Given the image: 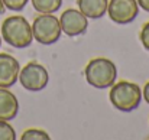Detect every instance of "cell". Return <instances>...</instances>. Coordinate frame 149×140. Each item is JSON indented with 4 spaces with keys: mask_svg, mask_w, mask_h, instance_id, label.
I'll list each match as a JSON object with an SVG mask.
<instances>
[{
    "mask_svg": "<svg viewBox=\"0 0 149 140\" xmlns=\"http://www.w3.org/2000/svg\"><path fill=\"white\" fill-rule=\"evenodd\" d=\"M110 103L120 111H133L139 107L142 100V91L138 84L129 81H120L110 88Z\"/></svg>",
    "mask_w": 149,
    "mask_h": 140,
    "instance_id": "obj_3",
    "label": "cell"
},
{
    "mask_svg": "<svg viewBox=\"0 0 149 140\" xmlns=\"http://www.w3.org/2000/svg\"><path fill=\"white\" fill-rule=\"evenodd\" d=\"M84 75L87 82L94 88H109L114 84L117 77V69L113 61L107 58H94L91 59L86 69Z\"/></svg>",
    "mask_w": 149,
    "mask_h": 140,
    "instance_id": "obj_2",
    "label": "cell"
},
{
    "mask_svg": "<svg viewBox=\"0 0 149 140\" xmlns=\"http://www.w3.org/2000/svg\"><path fill=\"white\" fill-rule=\"evenodd\" d=\"M62 4V0H32V6L39 13H55Z\"/></svg>",
    "mask_w": 149,
    "mask_h": 140,
    "instance_id": "obj_11",
    "label": "cell"
},
{
    "mask_svg": "<svg viewBox=\"0 0 149 140\" xmlns=\"http://www.w3.org/2000/svg\"><path fill=\"white\" fill-rule=\"evenodd\" d=\"M59 25L67 36H78L87 30L88 17H86L78 9H67L59 17Z\"/></svg>",
    "mask_w": 149,
    "mask_h": 140,
    "instance_id": "obj_7",
    "label": "cell"
},
{
    "mask_svg": "<svg viewBox=\"0 0 149 140\" xmlns=\"http://www.w3.org/2000/svg\"><path fill=\"white\" fill-rule=\"evenodd\" d=\"M78 10L90 19H100L107 12L109 0H77Z\"/></svg>",
    "mask_w": 149,
    "mask_h": 140,
    "instance_id": "obj_10",
    "label": "cell"
},
{
    "mask_svg": "<svg viewBox=\"0 0 149 140\" xmlns=\"http://www.w3.org/2000/svg\"><path fill=\"white\" fill-rule=\"evenodd\" d=\"M4 12V4H3V0H0V15H3Z\"/></svg>",
    "mask_w": 149,
    "mask_h": 140,
    "instance_id": "obj_18",
    "label": "cell"
},
{
    "mask_svg": "<svg viewBox=\"0 0 149 140\" xmlns=\"http://www.w3.org/2000/svg\"><path fill=\"white\" fill-rule=\"evenodd\" d=\"M61 25L59 19L55 17L52 13H41L33 19L32 23V33L33 39L42 45H52L61 36Z\"/></svg>",
    "mask_w": 149,
    "mask_h": 140,
    "instance_id": "obj_4",
    "label": "cell"
},
{
    "mask_svg": "<svg viewBox=\"0 0 149 140\" xmlns=\"http://www.w3.org/2000/svg\"><path fill=\"white\" fill-rule=\"evenodd\" d=\"M17 111H19V101L16 95L7 88L0 87V120L10 121L17 116Z\"/></svg>",
    "mask_w": 149,
    "mask_h": 140,
    "instance_id": "obj_9",
    "label": "cell"
},
{
    "mask_svg": "<svg viewBox=\"0 0 149 140\" xmlns=\"http://www.w3.org/2000/svg\"><path fill=\"white\" fill-rule=\"evenodd\" d=\"M29 0H3L4 7L10 9V10H22Z\"/></svg>",
    "mask_w": 149,
    "mask_h": 140,
    "instance_id": "obj_14",
    "label": "cell"
},
{
    "mask_svg": "<svg viewBox=\"0 0 149 140\" xmlns=\"http://www.w3.org/2000/svg\"><path fill=\"white\" fill-rule=\"evenodd\" d=\"M33 139H49V134L44 130H38V129H29V130H25L23 134H22V140H33Z\"/></svg>",
    "mask_w": 149,
    "mask_h": 140,
    "instance_id": "obj_13",
    "label": "cell"
},
{
    "mask_svg": "<svg viewBox=\"0 0 149 140\" xmlns=\"http://www.w3.org/2000/svg\"><path fill=\"white\" fill-rule=\"evenodd\" d=\"M107 13L114 23L126 25L135 20L139 13V4L136 0H110L107 4Z\"/></svg>",
    "mask_w": 149,
    "mask_h": 140,
    "instance_id": "obj_6",
    "label": "cell"
},
{
    "mask_svg": "<svg viewBox=\"0 0 149 140\" xmlns=\"http://www.w3.org/2000/svg\"><path fill=\"white\" fill-rule=\"evenodd\" d=\"M0 46H1V35H0Z\"/></svg>",
    "mask_w": 149,
    "mask_h": 140,
    "instance_id": "obj_19",
    "label": "cell"
},
{
    "mask_svg": "<svg viewBox=\"0 0 149 140\" xmlns=\"http://www.w3.org/2000/svg\"><path fill=\"white\" fill-rule=\"evenodd\" d=\"M143 98H145V101L149 104V81L145 84V87H143Z\"/></svg>",
    "mask_w": 149,
    "mask_h": 140,
    "instance_id": "obj_17",
    "label": "cell"
},
{
    "mask_svg": "<svg viewBox=\"0 0 149 140\" xmlns=\"http://www.w3.org/2000/svg\"><path fill=\"white\" fill-rule=\"evenodd\" d=\"M20 72L17 59L9 53H0V87L9 88L16 84Z\"/></svg>",
    "mask_w": 149,
    "mask_h": 140,
    "instance_id": "obj_8",
    "label": "cell"
},
{
    "mask_svg": "<svg viewBox=\"0 0 149 140\" xmlns=\"http://www.w3.org/2000/svg\"><path fill=\"white\" fill-rule=\"evenodd\" d=\"M22 87L28 91H41L48 85L49 75L44 65L38 62H28L19 72L17 78Z\"/></svg>",
    "mask_w": 149,
    "mask_h": 140,
    "instance_id": "obj_5",
    "label": "cell"
},
{
    "mask_svg": "<svg viewBox=\"0 0 149 140\" xmlns=\"http://www.w3.org/2000/svg\"><path fill=\"white\" fill-rule=\"evenodd\" d=\"M136 1H138V4H139L143 10L149 12V0H136Z\"/></svg>",
    "mask_w": 149,
    "mask_h": 140,
    "instance_id": "obj_16",
    "label": "cell"
},
{
    "mask_svg": "<svg viewBox=\"0 0 149 140\" xmlns=\"http://www.w3.org/2000/svg\"><path fill=\"white\" fill-rule=\"evenodd\" d=\"M15 139H16L15 129L6 120H0V140H15Z\"/></svg>",
    "mask_w": 149,
    "mask_h": 140,
    "instance_id": "obj_12",
    "label": "cell"
},
{
    "mask_svg": "<svg viewBox=\"0 0 149 140\" xmlns=\"http://www.w3.org/2000/svg\"><path fill=\"white\" fill-rule=\"evenodd\" d=\"M141 42H142L143 48L149 51V22H146L141 29Z\"/></svg>",
    "mask_w": 149,
    "mask_h": 140,
    "instance_id": "obj_15",
    "label": "cell"
},
{
    "mask_svg": "<svg viewBox=\"0 0 149 140\" xmlns=\"http://www.w3.org/2000/svg\"><path fill=\"white\" fill-rule=\"evenodd\" d=\"M1 38L13 48H28L33 41L32 26L23 16L6 17L1 23Z\"/></svg>",
    "mask_w": 149,
    "mask_h": 140,
    "instance_id": "obj_1",
    "label": "cell"
}]
</instances>
